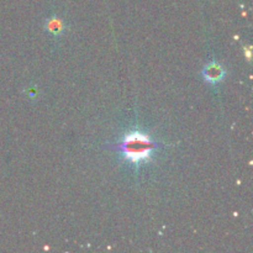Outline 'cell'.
I'll return each mask as SVG.
<instances>
[{"label":"cell","instance_id":"cell-3","mask_svg":"<svg viewBox=\"0 0 253 253\" xmlns=\"http://www.w3.org/2000/svg\"><path fill=\"white\" fill-rule=\"evenodd\" d=\"M46 29L53 36H59V35L63 34L66 27H64V24L62 22V20H59L58 17H51V19H48L46 21Z\"/></svg>","mask_w":253,"mask_h":253},{"label":"cell","instance_id":"cell-2","mask_svg":"<svg viewBox=\"0 0 253 253\" xmlns=\"http://www.w3.org/2000/svg\"><path fill=\"white\" fill-rule=\"evenodd\" d=\"M203 76L208 83L216 84L225 77V69L217 62H211V63L207 64L203 71Z\"/></svg>","mask_w":253,"mask_h":253},{"label":"cell","instance_id":"cell-1","mask_svg":"<svg viewBox=\"0 0 253 253\" xmlns=\"http://www.w3.org/2000/svg\"><path fill=\"white\" fill-rule=\"evenodd\" d=\"M160 147V143L152 140L148 133L141 130L128 131L115 145V150L135 167L152 161L153 153Z\"/></svg>","mask_w":253,"mask_h":253}]
</instances>
